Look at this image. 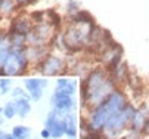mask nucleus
Listing matches in <instances>:
<instances>
[{
  "mask_svg": "<svg viewBox=\"0 0 149 139\" xmlns=\"http://www.w3.org/2000/svg\"><path fill=\"white\" fill-rule=\"evenodd\" d=\"M31 107L28 104V101H25V99H19V101L16 102V112L21 115V117H24L30 112Z\"/></svg>",
  "mask_w": 149,
  "mask_h": 139,
  "instance_id": "nucleus-4",
  "label": "nucleus"
},
{
  "mask_svg": "<svg viewBox=\"0 0 149 139\" xmlns=\"http://www.w3.org/2000/svg\"><path fill=\"white\" fill-rule=\"evenodd\" d=\"M12 133H13V136L16 139H27L30 136V129L28 127H24V126H16Z\"/></svg>",
  "mask_w": 149,
  "mask_h": 139,
  "instance_id": "nucleus-6",
  "label": "nucleus"
},
{
  "mask_svg": "<svg viewBox=\"0 0 149 139\" xmlns=\"http://www.w3.org/2000/svg\"><path fill=\"white\" fill-rule=\"evenodd\" d=\"M8 80H2V82H0V86H2V92H6L8 90Z\"/></svg>",
  "mask_w": 149,
  "mask_h": 139,
  "instance_id": "nucleus-13",
  "label": "nucleus"
},
{
  "mask_svg": "<svg viewBox=\"0 0 149 139\" xmlns=\"http://www.w3.org/2000/svg\"><path fill=\"white\" fill-rule=\"evenodd\" d=\"M56 92H61V93H67V95H71L74 92V86L65 80H59L58 82V87H56Z\"/></svg>",
  "mask_w": 149,
  "mask_h": 139,
  "instance_id": "nucleus-5",
  "label": "nucleus"
},
{
  "mask_svg": "<svg viewBox=\"0 0 149 139\" xmlns=\"http://www.w3.org/2000/svg\"><path fill=\"white\" fill-rule=\"evenodd\" d=\"M15 112H16V104L9 102V104L6 105V108H5V114H6V117H8V118H12V117L15 115Z\"/></svg>",
  "mask_w": 149,
  "mask_h": 139,
  "instance_id": "nucleus-10",
  "label": "nucleus"
},
{
  "mask_svg": "<svg viewBox=\"0 0 149 139\" xmlns=\"http://www.w3.org/2000/svg\"><path fill=\"white\" fill-rule=\"evenodd\" d=\"M74 117H68V120L65 122V124H67V133L70 135V136H74L75 135V126H74V120H72Z\"/></svg>",
  "mask_w": 149,
  "mask_h": 139,
  "instance_id": "nucleus-9",
  "label": "nucleus"
},
{
  "mask_svg": "<svg viewBox=\"0 0 149 139\" xmlns=\"http://www.w3.org/2000/svg\"><path fill=\"white\" fill-rule=\"evenodd\" d=\"M28 2H34V0H28Z\"/></svg>",
  "mask_w": 149,
  "mask_h": 139,
  "instance_id": "nucleus-18",
  "label": "nucleus"
},
{
  "mask_svg": "<svg viewBox=\"0 0 149 139\" xmlns=\"http://www.w3.org/2000/svg\"><path fill=\"white\" fill-rule=\"evenodd\" d=\"M9 53L10 50L8 47H0V67H5V64L8 62V59H9Z\"/></svg>",
  "mask_w": 149,
  "mask_h": 139,
  "instance_id": "nucleus-8",
  "label": "nucleus"
},
{
  "mask_svg": "<svg viewBox=\"0 0 149 139\" xmlns=\"http://www.w3.org/2000/svg\"><path fill=\"white\" fill-rule=\"evenodd\" d=\"M143 130H145V133H148V135H149V123L145 126V129H143Z\"/></svg>",
  "mask_w": 149,
  "mask_h": 139,
  "instance_id": "nucleus-16",
  "label": "nucleus"
},
{
  "mask_svg": "<svg viewBox=\"0 0 149 139\" xmlns=\"http://www.w3.org/2000/svg\"><path fill=\"white\" fill-rule=\"evenodd\" d=\"M61 68H62V62H61V59H58V58H49L43 64V71L46 74H50V75L56 74L58 71H61Z\"/></svg>",
  "mask_w": 149,
  "mask_h": 139,
  "instance_id": "nucleus-1",
  "label": "nucleus"
},
{
  "mask_svg": "<svg viewBox=\"0 0 149 139\" xmlns=\"http://www.w3.org/2000/svg\"><path fill=\"white\" fill-rule=\"evenodd\" d=\"M49 16L52 18V21H53V24H55V25H59V22H61V18H59V16H58V15H56L53 10H49Z\"/></svg>",
  "mask_w": 149,
  "mask_h": 139,
  "instance_id": "nucleus-11",
  "label": "nucleus"
},
{
  "mask_svg": "<svg viewBox=\"0 0 149 139\" xmlns=\"http://www.w3.org/2000/svg\"><path fill=\"white\" fill-rule=\"evenodd\" d=\"M13 93H15L16 96H21V95H22V90H21V89H15V90H13Z\"/></svg>",
  "mask_w": 149,
  "mask_h": 139,
  "instance_id": "nucleus-15",
  "label": "nucleus"
},
{
  "mask_svg": "<svg viewBox=\"0 0 149 139\" xmlns=\"http://www.w3.org/2000/svg\"><path fill=\"white\" fill-rule=\"evenodd\" d=\"M0 123H2V122H0Z\"/></svg>",
  "mask_w": 149,
  "mask_h": 139,
  "instance_id": "nucleus-19",
  "label": "nucleus"
},
{
  "mask_svg": "<svg viewBox=\"0 0 149 139\" xmlns=\"http://www.w3.org/2000/svg\"><path fill=\"white\" fill-rule=\"evenodd\" d=\"M53 101H55L56 108H59V110H67V108H70L72 105L71 96L67 95V93H61V92H56Z\"/></svg>",
  "mask_w": 149,
  "mask_h": 139,
  "instance_id": "nucleus-2",
  "label": "nucleus"
},
{
  "mask_svg": "<svg viewBox=\"0 0 149 139\" xmlns=\"http://www.w3.org/2000/svg\"><path fill=\"white\" fill-rule=\"evenodd\" d=\"M18 2H19V3H22V2H24V0H18Z\"/></svg>",
  "mask_w": 149,
  "mask_h": 139,
  "instance_id": "nucleus-17",
  "label": "nucleus"
},
{
  "mask_svg": "<svg viewBox=\"0 0 149 139\" xmlns=\"http://www.w3.org/2000/svg\"><path fill=\"white\" fill-rule=\"evenodd\" d=\"M31 96L36 99V101H38V99L41 98V89H40V90H34V92H31Z\"/></svg>",
  "mask_w": 149,
  "mask_h": 139,
  "instance_id": "nucleus-12",
  "label": "nucleus"
},
{
  "mask_svg": "<svg viewBox=\"0 0 149 139\" xmlns=\"http://www.w3.org/2000/svg\"><path fill=\"white\" fill-rule=\"evenodd\" d=\"M28 24L27 22H22V21H21V22H16L15 25H13V33H16V34H25L27 31H28Z\"/></svg>",
  "mask_w": 149,
  "mask_h": 139,
  "instance_id": "nucleus-7",
  "label": "nucleus"
},
{
  "mask_svg": "<svg viewBox=\"0 0 149 139\" xmlns=\"http://www.w3.org/2000/svg\"><path fill=\"white\" fill-rule=\"evenodd\" d=\"M41 136H43V138H49L50 136V130L47 129V130H43V132H41Z\"/></svg>",
  "mask_w": 149,
  "mask_h": 139,
  "instance_id": "nucleus-14",
  "label": "nucleus"
},
{
  "mask_svg": "<svg viewBox=\"0 0 149 139\" xmlns=\"http://www.w3.org/2000/svg\"><path fill=\"white\" fill-rule=\"evenodd\" d=\"M27 89L30 92H34V90H40V89H43L46 86V82L45 80H38V78H30V80H27L25 83Z\"/></svg>",
  "mask_w": 149,
  "mask_h": 139,
  "instance_id": "nucleus-3",
  "label": "nucleus"
}]
</instances>
